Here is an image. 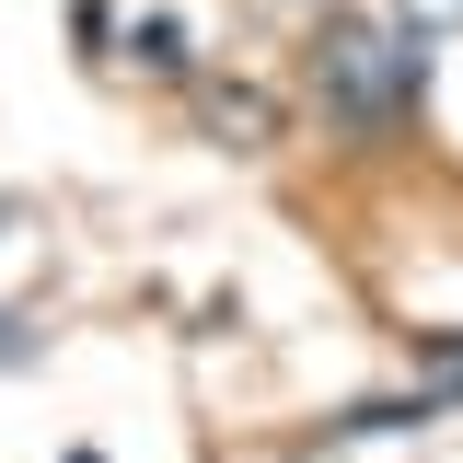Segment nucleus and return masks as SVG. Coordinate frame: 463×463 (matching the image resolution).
I'll list each match as a JSON object with an SVG mask.
<instances>
[{
  "mask_svg": "<svg viewBox=\"0 0 463 463\" xmlns=\"http://www.w3.org/2000/svg\"><path fill=\"white\" fill-rule=\"evenodd\" d=\"M12 347H24V336H12V313H0V359H12Z\"/></svg>",
  "mask_w": 463,
  "mask_h": 463,
  "instance_id": "7",
  "label": "nucleus"
},
{
  "mask_svg": "<svg viewBox=\"0 0 463 463\" xmlns=\"http://www.w3.org/2000/svg\"><path fill=\"white\" fill-rule=\"evenodd\" d=\"M394 24H417V35H440V24H463V0H394Z\"/></svg>",
  "mask_w": 463,
  "mask_h": 463,
  "instance_id": "6",
  "label": "nucleus"
},
{
  "mask_svg": "<svg viewBox=\"0 0 463 463\" xmlns=\"http://www.w3.org/2000/svg\"><path fill=\"white\" fill-rule=\"evenodd\" d=\"M429 417H452V405L417 383V394H371V405H347V417H336V440H405V429H429Z\"/></svg>",
  "mask_w": 463,
  "mask_h": 463,
  "instance_id": "3",
  "label": "nucleus"
},
{
  "mask_svg": "<svg viewBox=\"0 0 463 463\" xmlns=\"http://www.w3.org/2000/svg\"><path fill=\"white\" fill-rule=\"evenodd\" d=\"M128 70L174 81V70H185V24H174V12H139V24H128Z\"/></svg>",
  "mask_w": 463,
  "mask_h": 463,
  "instance_id": "4",
  "label": "nucleus"
},
{
  "mask_svg": "<svg viewBox=\"0 0 463 463\" xmlns=\"http://www.w3.org/2000/svg\"><path fill=\"white\" fill-rule=\"evenodd\" d=\"M313 93H325L336 128L383 139V128H405L429 105V35L417 24H383V12H325L313 24Z\"/></svg>",
  "mask_w": 463,
  "mask_h": 463,
  "instance_id": "1",
  "label": "nucleus"
},
{
  "mask_svg": "<svg viewBox=\"0 0 463 463\" xmlns=\"http://www.w3.org/2000/svg\"><path fill=\"white\" fill-rule=\"evenodd\" d=\"M197 116L221 151H279V93L267 81H197Z\"/></svg>",
  "mask_w": 463,
  "mask_h": 463,
  "instance_id": "2",
  "label": "nucleus"
},
{
  "mask_svg": "<svg viewBox=\"0 0 463 463\" xmlns=\"http://www.w3.org/2000/svg\"><path fill=\"white\" fill-rule=\"evenodd\" d=\"M417 383L440 405H463V325H429V336H417Z\"/></svg>",
  "mask_w": 463,
  "mask_h": 463,
  "instance_id": "5",
  "label": "nucleus"
}]
</instances>
